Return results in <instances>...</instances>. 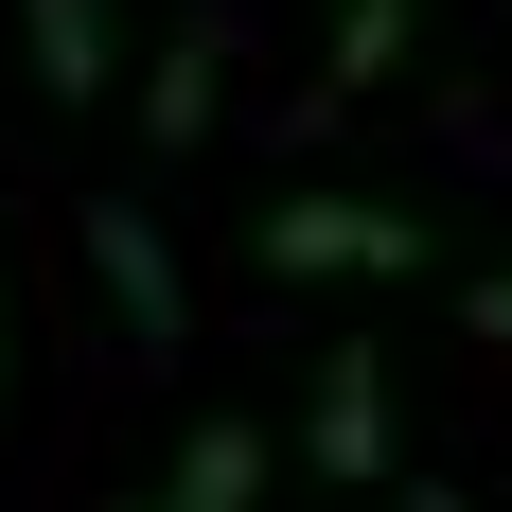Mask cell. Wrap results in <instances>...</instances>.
<instances>
[{
  "instance_id": "obj_2",
  "label": "cell",
  "mask_w": 512,
  "mask_h": 512,
  "mask_svg": "<svg viewBox=\"0 0 512 512\" xmlns=\"http://www.w3.org/2000/svg\"><path fill=\"white\" fill-rule=\"evenodd\" d=\"M89 265H106V301H124V336H142V354H177V265H159V212L106 195V212H89Z\"/></svg>"
},
{
  "instance_id": "obj_1",
  "label": "cell",
  "mask_w": 512,
  "mask_h": 512,
  "mask_svg": "<svg viewBox=\"0 0 512 512\" xmlns=\"http://www.w3.org/2000/svg\"><path fill=\"white\" fill-rule=\"evenodd\" d=\"M248 248L283 265V283H407L424 212H389V195H283V212H248Z\"/></svg>"
},
{
  "instance_id": "obj_7",
  "label": "cell",
  "mask_w": 512,
  "mask_h": 512,
  "mask_svg": "<svg viewBox=\"0 0 512 512\" xmlns=\"http://www.w3.org/2000/svg\"><path fill=\"white\" fill-rule=\"evenodd\" d=\"M389 71H407V0H354V18H336V71H318V89H389Z\"/></svg>"
},
{
  "instance_id": "obj_9",
  "label": "cell",
  "mask_w": 512,
  "mask_h": 512,
  "mask_svg": "<svg viewBox=\"0 0 512 512\" xmlns=\"http://www.w3.org/2000/svg\"><path fill=\"white\" fill-rule=\"evenodd\" d=\"M389 512H460V495H424V477H389Z\"/></svg>"
},
{
  "instance_id": "obj_4",
  "label": "cell",
  "mask_w": 512,
  "mask_h": 512,
  "mask_svg": "<svg viewBox=\"0 0 512 512\" xmlns=\"http://www.w3.org/2000/svg\"><path fill=\"white\" fill-rule=\"evenodd\" d=\"M18 36H36V89L53 106H89L106 71H124V18H106V0H18Z\"/></svg>"
},
{
  "instance_id": "obj_5",
  "label": "cell",
  "mask_w": 512,
  "mask_h": 512,
  "mask_svg": "<svg viewBox=\"0 0 512 512\" xmlns=\"http://www.w3.org/2000/svg\"><path fill=\"white\" fill-rule=\"evenodd\" d=\"M159 512H265V424L212 407L195 442H177V477H159Z\"/></svg>"
},
{
  "instance_id": "obj_8",
  "label": "cell",
  "mask_w": 512,
  "mask_h": 512,
  "mask_svg": "<svg viewBox=\"0 0 512 512\" xmlns=\"http://www.w3.org/2000/svg\"><path fill=\"white\" fill-rule=\"evenodd\" d=\"M477 336H495V354H512V265H495V283H477Z\"/></svg>"
},
{
  "instance_id": "obj_3",
  "label": "cell",
  "mask_w": 512,
  "mask_h": 512,
  "mask_svg": "<svg viewBox=\"0 0 512 512\" xmlns=\"http://www.w3.org/2000/svg\"><path fill=\"white\" fill-rule=\"evenodd\" d=\"M318 477H354V495H389V389H371V354H354V336L318 354Z\"/></svg>"
},
{
  "instance_id": "obj_6",
  "label": "cell",
  "mask_w": 512,
  "mask_h": 512,
  "mask_svg": "<svg viewBox=\"0 0 512 512\" xmlns=\"http://www.w3.org/2000/svg\"><path fill=\"white\" fill-rule=\"evenodd\" d=\"M195 124H212V36H177V53H159V71H142V142L177 159V142H195Z\"/></svg>"
},
{
  "instance_id": "obj_10",
  "label": "cell",
  "mask_w": 512,
  "mask_h": 512,
  "mask_svg": "<svg viewBox=\"0 0 512 512\" xmlns=\"http://www.w3.org/2000/svg\"><path fill=\"white\" fill-rule=\"evenodd\" d=\"M0 389H18V318H0Z\"/></svg>"
}]
</instances>
